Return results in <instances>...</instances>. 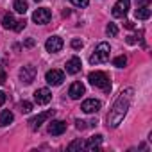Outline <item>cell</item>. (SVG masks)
Segmentation results:
<instances>
[{
	"label": "cell",
	"mask_w": 152,
	"mask_h": 152,
	"mask_svg": "<svg viewBox=\"0 0 152 152\" xmlns=\"http://www.w3.org/2000/svg\"><path fill=\"white\" fill-rule=\"evenodd\" d=\"M132 93H134V90H132V88H127V90H124V91L118 95V99L113 102V106H111V109H109V113H107V118H106L107 127L115 129V127H118V125L122 124V120L125 118V115H127V111H129V106H131V102H132Z\"/></svg>",
	"instance_id": "6da1fadb"
},
{
	"label": "cell",
	"mask_w": 152,
	"mask_h": 152,
	"mask_svg": "<svg viewBox=\"0 0 152 152\" xmlns=\"http://www.w3.org/2000/svg\"><path fill=\"white\" fill-rule=\"evenodd\" d=\"M109 54H111V47H109L106 41H102V43L97 45V48H95L93 54L90 56V63H91V64H102V63L109 61Z\"/></svg>",
	"instance_id": "7a4b0ae2"
},
{
	"label": "cell",
	"mask_w": 152,
	"mask_h": 152,
	"mask_svg": "<svg viewBox=\"0 0 152 152\" xmlns=\"http://www.w3.org/2000/svg\"><path fill=\"white\" fill-rule=\"evenodd\" d=\"M88 81L95 86V88H100V90H104V91H111V81H109V77L104 73V72H90V75H88Z\"/></svg>",
	"instance_id": "3957f363"
},
{
	"label": "cell",
	"mask_w": 152,
	"mask_h": 152,
	"mask_svg": "<svg viewBox=\"0 0 152 152\" xmlns=\"http://www.w3.org/2000/svg\"><path fill=\"white\" fill-rule=\"evenodd\" d=\"M54 116V109H48V111H43V113H39V115H36V116H32L31 120H29V125H31V129L32 131H38L39 127H41V124H45L48 118H52Z\"/></svg>",
	"instance_id": "277c9868"
},
{
	"label": "cell",
	"mask_w": 152,
	"mask_h": 152,
	"mask_svg": "<svg viewBox=\"0 0 152 152\" xmlns=\"http://www.w3.org/2000/svg\"><path fill=\"white\" fill-rule=\"evenodd\" d=\"M45 81H47L50 86H59V84H63V81H64V73H63L61 70H48V72L45 73Z\"/></svg>",
	"instance_id": "5b68a950"
},
{
	"label": "cell",
	"mask_w": 152,
	"mask_h": 152,
	"mask_svg": "<svg viewBox=\"0 0 152 152\" xmlns=\"http://www.w3.org/2000/svg\"><path fill=\"white\" fill-rule=\"evenodd\" d=\"M34 79H36V68H34L32 64H27V66H23V68L20 70V81H22L25 86H29Z\"/></svg>",
	"instance_id": "8992f818"
},
{
	"label": "cell",
	"mask_w": 152,
	"mask_h": 152,
	"mask_svg": "<svg viewBox=\"0 0 152 152\" xmlns=\"http://www.w3.org/2000/svg\"><path fill=\"white\" fill-rule=\"evenodd\" d=\"M131 9V0H118L113 6V16L115 18H124Z\"/></svg>",
	"instance_id": "52a82bcc"
},
{
	"label": "cell",
	"mask_w": 152,
	"mask_h": 152,
	"mask_svg": "<svg viewBox=\"0 0 152 152\" xmlns=\"http://www.w3.org/2000/svg\"><path fill=\"white\" fill-rule=\"evenodd\" d=\"M50 18H52V13H50L47 7H39V9H36V11L32 13V20H34L38 25H45V23H48Z\"/></svg>",
	"instance_id": "ba28073f"
},
{
	"label": "cell",
	"mask_w": 152,
	"mask_h": 152,
	"mask_svg": "<svg viewBox=\"0 0 152 152\" xmlns=\"http://www.w3.org/2000/svg\"><path fill=\"white\" fill-rule=\"evenodd\" d=\"M50 100H52V93L48 88H39L34 91V102L38 106H47Z\"/></svg>",
	"instance_id": "9c48e42d"
},
{
	"label": "cell",
	"mask_w": 152,
	"mask_h": 152,
	"mask_svg": "<svg viewBox=\"0 0 152 152\" xmlns=\"http://www.w3.org/2000/svg\"><path fill=\"white\" fill-rule=\"evenodd\" d=\"M63 38H59V36H50L48 39H47V43H45V48H47V52H50V54H56V52H59L61 48H63Z\"/></svg>",
	"instance_id": "30bf717a"
},
{
	"label": "cell",
	"mask_w": 152,
	"mask_h": 152,
	"mask_svg": "<svg viewBox=\"0 0 152 152\" xmlns=\"http://www.w3.org/2000/svg\"><path fill=\"white\" fill-rule=\"evenodd\" d=\"M64 131H66V122H63V120H52L48 124V132L52 136H61Z\"/></svg>",
	"instance_id": "8fae6325"
},
{
	"label": "cell",
	"mask_w": 152,
	"mask_h": 152,
	"mask_svg": "<svg viewBox=\"0 0 152 152\" xmlns=\"http://www.w3.org/2000/svg\"><path fill=\"white\" fill-rule=\"evenodd\" d=\"M81 68H83V63H81L79 57H75V56H73V57H70V59L66 61V73H70V75L79 73Z\"/></svg>",
	"instance_id": "7c38bea8"
},
{
	"label": "cell",
	"mask_w": 152,
	"mask_h": 152,
	"mask_svg": "<svg viewBox=\"0 0 152 152\" xmlns=\"http://www.w3.org/2000/svg\"><path fill=\"white\" fill-rule=\"evenodd\" d=\"M102 107V104H100V100H97V99H88V100H84L83 102V106H81V109L84 111V113H97L99 109Z\"/></svg>",
	"instance_id": "4fadbf2b"
},
{
	"label": "cell",
	"mask_w": 152,
	"mask_h": 152,
	"mask_svg": "<svg viewBox=\"0 0 152 152\" xmlns=\"http://www.w3.org/2000/svg\"><path fill=\"white\" fill-rule=\"evenodd\" d=\"M84 93H86V88H84L83 83H73V84L70 86V90H68V95H70V99H73V100L81 99Z\"/></svg>",
	"instance_id": "5bb4252c"
},
{
	"label": "cell",
	"mask_w": 152,
	"mask_h": 152,
	"mask_svg": "<svg viewBox=\"0 0 152 152\" xmlns=\"http://www.w3.org/2000/svg\"><path fill=\"white\" fill-rule=\"evenodd\" d=\"M102 140H104V136H102V134L91 136V138L86 141L84 148H86V150H91V152H99V150H100V145H102Z\"/></svg>",
	"instance_id": "9a60e30c"
},
{
	"label": "cell",
	"mask_w": 152,
	"mask_h": 152,
	"mask_svg": "<svg viewBox=\"0 0 152 152\" xmlns=\"http://www.w3.org/2000/svg\"><path fill=\"white\" fill-rule=\"evenodd\" d=\"M15 25H16V18H15V15H13V13H6L4 18H2V27L7 29V31H9V29L13 31Z\"/></svg>",
	"instance_id": "2e32d148"
},
{
	"label": "cell",
	"mask_w": 152,
	"mask_h": 152,
	"mask_svg": "<svg viewBox=\"0 0 152 152\" xmlns=\"http://www.w3.org/2000/svg\"><path fill=\"white\" fill-rule=\"evenodd\" d=\"M13 120H15V115H13L11 111H7V109L0 111V127H6V125H9Z\"/></svg>",
	"instance_id": "e0dca14e"
},
{
	"label": "cell",
	"mask_w": 152,
	"mask_h": 152,
	"mask_svg": "<svg viewBox=\"0 0 152 152\" xmlns=\"http://www.w3.org/2000/svg\"><path fill=\"white\" fill-rule=\"evenodd\" d=\"M138 20H148L150 18V7L148 6H138V9L134 11Z\"/></svg>",
	"instance_id": "ac0fdd59"
},
{
	"label": "cell",
	"mask_w": 152,
	"mask_h": 152,
	"mask_svg": "<svg viewBox=\"0 0 152 152\" xmlns=\"http://www.w3.org/2000/svg\"><path fill=\"white\" fill-rule=\"evenodd\" d=\"M15 11L20 13V15H25L27 9H29V4H27V0H15V4H13Z\"/></svg>",
	"instance_id": "d6986e66"
},
{
	"label": "cell",
	"mask_w": 152,
	"mask_h": 152,
	"mask_svg": "<svg viewBox=\"0 0 152 152\" xmlns=\"http://www.w3.org/2000/svg\"><path fill=\"white\" fill-rule=\"evenodd\" d=\"M84 145H86L84 140H75V141H72V143L68 145V150H83Z\"/></svg>",
	"instance_id": "ffe728a7"
},
{
	"label": "cell",
	"mask_w": 152,
	"mask_h": 152,
	"mask_svg": "<svg viewBox=\"0 0 152 152\" xmlns=\"http://www.w3.org/2000/svg\"><path fill=\"white\" fill-rule=\"evenodd\" d=\"M113 64H115L116 68H124V66L127 64V57H125V56H118V57L113 59Z\"/></svg>",
	"instance_id": "44dd1931"
},
{
	"label": "cell",
	"mask_w": 152,
	"mask_h": 152,
	"mask_svg": "<svg viewBox=\"0 0 152 152\" xmlns=\"http://www.w3.org/2000/svg\"><path fill=\"white\" fill-rule=\"evenodd\" d=\"M106 34H107L109 38H115V36L118 34V27H116L115 23H109V25L106 27Z\"/></svg>",
	"instance_id": "7402d4cb"
},
{
	"label": "cell",
	"mask_w": 152,
	"mask_h": 152,
	"mask_svg": "<svg viewBox=\"0 0 152 152\" xmlns=\"http://www.w3.org/2000/svg\"><path fill=\"white\" fill-rule=\"evenodd\" d=\"M68 2H72L73 6H77V7H88L90 6V0H68Z\"/></svg>",
	"instance_id": "603a6c76"
},
{
	"label": "cell",
	"mask_w": 152,
	"mask_h": 152,
	"mask_svg": "<svg viewBox=\"0 0 152 152\" xmlns=\"http://www.w3.org/2000/svg\"><path fill=\"white\" fill-rule=\"evenodd\" d=\"M20 107H22L23 113H31V111H32V104H31L29 100H23V102L20 104Z\"/></svg>",
	"instance_id": "cb8c5ba5"
},
{
	"label": "cell",
	"mask_w": 152,
	"mask_h": 152,
	"mask_svg": "<svg viewBox=\"0 0 152 152\" xmlns=\"http://www.w3.org/2000/svg\"><path fill=\"white\" fill-rule=\"evenodd\" d=\"M25 25H27V22H25V20H16V25H15V29H13V31L20 32V31H23V29H25Z\"/></svg>",
	"instance_id": "d4e9b609"
},
{
	"label": "cell",
	"mask_w": 152,
	"mask_h": 152,
	"mask_svg": "<svg viewBox=\"0 0 152 152\" xmlns=\"http://www.w3.org/2000/svg\"><path fill=\"white\" fill-rule=\"evenodd\" d=\"M83 41L81 39H72V48H75V50H77V48H83Z\"/></svg>",
	"instance_id": "484cf974"
},
{
	"label": "cell",
	"mask_w": 152,
	"mask_h": 152,
	"mask_svg": "<svg viewBox=\"0 0 152 152\" xmlns=\"http://www.w3.org/2000/svg\"><path fill=\"white\" fill-rule=\"evenodd\" d=\"M6 79H7V75H6V70L0 66V86H2L4 83H6Z\"/></svg>",
	"instance_id": "4316f807"
},
{
	"label": "cell",
	"mask_w": 152,
	"mask_h": 152,
	"mask_svg": "<svg viewBox=\"0 0 152 152\" xmlns=\"http://www.w3.org/2000/svg\"><path fill=\"white\" fill-rule=\"evenodd\" d=\"M75 127L79 131H83V129H86V122L84 120H75Z\"/></svg>",
	"instance_id": "83f0119b"
},
{
	"label": "cell",
	"mask_w": 152,
	"mask_h": 152,
	"mask_svg": "<svg viewBox=\"0 0 152 152\" xmlns=\"http://www.w3.org/2000/svg\"><path fill=\"white\" fill-rule=\"evenodd\" d=\"M6 99H7V95H6L4 91H0V106H4V102H6Z\"/></svg>",
	"instance_id": "f1b7e54d"
},
{
	"label": "cell",
	"mask_w": 152,
	"mask_h": 152,
	"mask_svg": "<svg viewBox=\"0 0 152 152\" xmlns=\"http://www.w3.org/2000/svg\"><path fill=\"white\" fill-rule=\"evenodd\" d=\"M150 0H136V6H148Z\"/></svg>",
	"instance_id": "f546056e"
},
{
	"label": "cell",
	"mask_w": 152,
	"mask_h": 152,
	"mask_svg": "<svg viewBox=\"0 0 152 152\" xmlns=\"http://www.w3.org/2000/svg\"><path fill=\"white\" fill-rule=\"evenodd\" d=\"M25 47H29V48H31V47H34V39H32V38H29V39L25 41Z\"/></svg>",
	"instance_id": "4dcf8cb0"
},
{
	"label": "cell",
	"mask_w": 152,
	"mask_h": 152,
	"mask_svg": "<svg viewBox=\"0 0 152 152\" xmlns=\"http://www.w3.org/2000/svg\"><path fill=\"white\" fill-rule=\"evenodd\" d=\"M124 25H125V29H134V23L132 22H125Z\"/></svg>",
	"instance_id": "1f68e13d"
},
{
	"label": "cell",
	"mask_w": 152,
	"mask_h": 152,
	"mask_svg": "<svg viewBox=\"0 0 152 152\" xmlns=\"http://www.w3.org/2000/svg\"><path fill=\"white\" fill-rule=\"evenodd\" d=\"M34 2H41V0H34Z\"/></svg>",
	"instance_id": "d6a6232c"
}]
</instances>
